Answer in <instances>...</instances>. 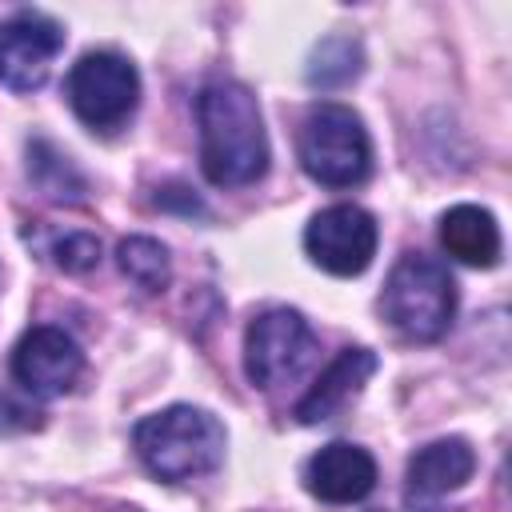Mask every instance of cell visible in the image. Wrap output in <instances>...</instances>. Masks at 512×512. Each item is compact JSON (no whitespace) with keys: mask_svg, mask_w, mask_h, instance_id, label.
Instances as JSON below:
<instances>
[{"mask_svg":"<svg viewBox=\"0 0 512 512\" xmlns=\"http://www.w3.org/2000/svg\"><path fill=\"white\" fill-rule=\"evenodd\" d=\"M200 168L216 188H244L268 172V132L260 104L240 80H212L196 96Z\"/></svg>","mask_w":512,"mask_h":512,"instance_id":"1","label":"cell"},{"mask_svg":"<svg viewBox=\"0 0 512 512\" xmlns=\"http://www.w3.org/2000/svg\"><path fill=\"white\" fill-rule=\"evenodd\" d=\"M132 448L152 476L176 484V480L216 472L228 448V432L208 408L172 404L164 412L144 416L132 428Z\"/></svg>","mask_w":512,"mask_h":512,"instance_id":"2","label":"cell"},{"mask_svg":"<svg viewBox=\"0 0 512 512\" xmlns=\"http://www.w3.org/2000/svg\"><path fill=\"white\" fill-rule=\"evenodd\" d=\"M380 312L404 340L432 344L456 316V284L436 256L404 252L384 280Z\"/></svg>","mask_w":512,"mask_h":512,"instance_id":"3","label":"cell"},{"mask_svg":"<svg viewBox=\"0 0 512 512\" xmlns=\"http://www.w3.org/2000/svg\"><path fill=\"white\" fill-rule=\"evenodd\" d=\"M300 168L324 188L364 184L372 172V140L364 120L348 104H312L296 136Z\"/></svg>","mask_w":512,"mask_h":512,"instance_id":"4","label":"cell"},{"mask_svg":"<svg viewBox=\"0 0 512 512\" xmlns=\"http://www.w3.org/2000/svg\"><path fill=\"white\" fill-rule=\"evenodd\" d=\"M64 96L84 128L108 136L132 120L140 104V72L120 52H84L64 76Z\"/></svg>","mask_w":512,"mask_h":512,"instance_id":"5","label":"cell"},{"mask_svg":"<svg viewBox=\"0 0 512 512\" xmlns=\"http://www.w3.org/2000/svg\"><path fill=\"white\" fill-rule=\"evenodd\" d=\"M316 352V332L296 308H268L244 332V372L256 388L296 380Z\"/></svg>","mask_w":512,"mask_h":512,"instance_id":"6","label":"cell"},{"mask_svg":"<svg viewBox=\"0 0 512 512\" xmlns=\"http://www.w3.org/2000/svg\"><path fill=\"white\" fill-rule=\"evenodd\" d=\"M376 220L360 204H332L304 228V252L328 276H360L376 256Z\"/></svg>","mask_w":512,"mask_h":512,"instance_id":"7","label":"cell"},{"mask_svg":"<svg viewBox=\"0 0 512 512\" xmlns=\"http://www.w3.org/2000/svg\"><path fill=\"white\" fill-rule=\"evenodd\" d=\"M64 48V24L20 8L8 20H0V84L12 92H32L48 80L52 60Z\"/></svg>","mask_w":512,"mask_h":512,"instance_id":"8","label":"cell"},{"mask_svg":"<svg viewBox=\"0 0 512 512\" xmlns=\"http://www.w3.org/2000/svg\"><path fill=\"white\" fill-rule=\"evenodd\" d=\"M84 368V352L80 344L56 328V324H36L28 328L16 348H12V376L24 392L40 396V400H52V396H64L76 376Z\"/></svg>","mask_w":512,"mask_h":512,"instance_id":"9","label":"cell"},{"mask_svg":"<svg viewBox=\"0 0 512 512\" xmlns=\"http://www.w3.org/2000/svg\"><path fill=\"white\" fill-rule=\"evenodd\" d=\"M304 488L324 504H356L376 488V460L360 444L332 440L304 464Z\"/></svg>","mask_w":512,"mask_h":512,"instance_id":"10","label":"cell"},{"mask_svg":"<svg viewBox=\"0 0 512 512\" xmlns=\"http://www.w3.org/2000/svg\"><path fill=\"white\" fill-rule=\"evenodd\" d=\"M476 472V452L468 448V440L448 436V440H432L424 448L412 452L408 472H404V496L408 504H436L440 496L464 488Z\"/></svg>","mask_w":512,"mask_h":512,"instance_id":"11","label":"cell"},{"mask_svg":"<svg viewBox=\"0 0 512 512\" xmlns=\"http://www.w3.org/2000/svg\"><path fill=\"white\" fill-rule=\"evenodd\" d=\"M376 352L372 348H360V344H348V348H340L336 352V360L316 376V384L296 400V420L300 424H324V420H332L364 384H368V376L376 372Z\"/></svg>","mask_w":512,"mask_h":512,"instance_id":"12","label":"cell"},{"mask_svg":"<svg viewBox=\"0 0 512 512\" xmlns=\"http://www.w3.org/2000/svg\"><path fill=\"white\" fill-rule=\"evenodd\" d=\"M440 244L452 260L468 268H492L500 260V224L488 208L480 204H456L440 216Z\"/></svg>","mask_w":512,"mask_h":512,"instance_id":"13","label":"cell"},{"mask_svg":"<svg viewBox=\"0 0 512 512\" xmlns=\"http://www.w3.org/2000/svg\"><path fill=\"white\" fill-rule=\"evenodd\" d=\"M28 176H32V184H36L48 200H56V204H80L84 192H88L84 172H80L52 140H32V144H28Z\"/></svg>","mask_w":512,"mask_h":512,"instance_id":"14","label":"cell"},{"mask_svg":"<svg viewBox=\"0 0 512 512\" xmlns=\"http://www.w3.org/2000/svg\"><path fill=\"white\" fill-rule=\"evenodd\" d=\"M116 264L140 292H164L172 280V256L152 236H124L116 244Z\"/></svg>","mask_w":512,"mask_h":512,"instance_id":"15","label":"cell"},{"mask_svg":"<svg viewBox=\"0 0 512 512\" xmlns=\"http://www.w3.org/2000/svg\"><path fill=\"white\" fill-rule=\"evenodd\" d=\"M360 68H364V52H360V44H356L352 36H328V40H320V44L312 48L304 76H308L312 88L328 92V88H344V84H352V80L360 76Z\"/></svg>","mask_w":512,"mask_h":512,"instance_id":"16","label":"cell"},{"mask_svg":"<svg viewBox=\"0 0 512 512\" xmlns=\"http://www.w3.org/2000/svg\"><path fill=\"white\" fill-rule=\"evenodd\" d=\"M48 260H52L56 268L72 272V276L92 272V268L100 264V240H96L92 232L72 228V232H64V236H52V244H48Z\"/></svg>","mask_w":512,"mask_h":512,"instance_id":"17","label":"cell"},{"mask_svg":"<svg viewBox=\"0 0 512 512\" xmlns=\"http://www.w3.org/2000/svg\"><path fill=\"white\" fill-rule=\"evenodd\" d=\"M40 416L28 408V404H16L12 396H0V432H24V428H36Z\"/></svg>","mask_w":512,"mask_h":512,"instance_id":"18","label":"cell"}]
</instances>
